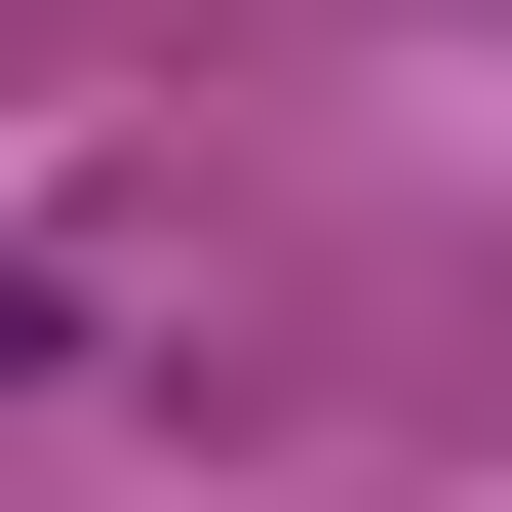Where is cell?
Masks as SVG:
<instances>
[{"instance_id": "6da1fadb", "label": "cell", "mask_w": 512, "mask_h": 512, "mask_svg": "<svg viewBox=\"0 0 512 512\" xmlns=\"http://www.w3.org/2000/svg\"><path fill=\"white\" fill-rule=\"evenodd\" d=\"M79 316H119V276H79V237H0V394H40V355H79Z\"/></svg>"}]
</instances>
